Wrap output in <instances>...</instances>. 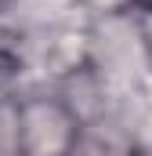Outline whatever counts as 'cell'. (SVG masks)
<instances>
[{"label": "cell", "mask_w": 152, "mask_h": 156, "mask_svg": "<svg viewBox=\"0 0 152 156\" xmlns=\"http://www.w3.org/2000/svg\"><path fill=\"white\" fill-rule=\"evenodd\" d=\"M87 66L112 87V94H141L145 80H152V47L138 7L87 18Z\"/></svg>", "instance_id": "cell-1"}, {"label": "cell", "mask_w": 152, "mask_h": 156, "mask_svg": "<svg viewBox=\"0 0 152 156\" xmlns=\"http://www.w3.org/2000/svg\"><path fill=\"white\" fill-rule=\"evenodd\" d=\"M15 113L22 156H73L83 123L54 87L22 91L15 98Z\"/></svg>", "instance_id": "cell-2"}, {"label": "cell", "mask_w": 152, "mask_h": 156, "mask_svg": "<svg viewBox=\"0 0 152 156\" xmlns=\"http://www.w3.org/2000/svg\"><path fill=\"white\" fill-rule=\"evenodd\" d=\"M0 156H22V142H18V113H15V98L0 105Z\"/></svg>", "instance_id": "cell-3"}, {"label": "cell", "mask_w": 152, "mask_h": 156, "mask_svg": "<svg viewBox=\"0 0 152 156\" xmlns=\"http://www.w3.org/2000/svg\"><path fill=\"white\" fill-rule=\"evenodd\" d=\"M73 7L83 18H102V15H123V11H134L138 0H73Z\"/></svg>", "instance_id": "cell-4"}]
</instances>
